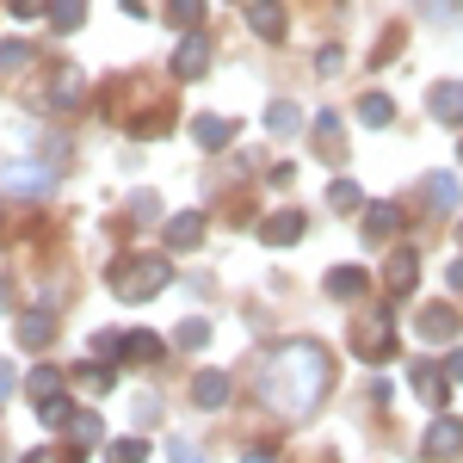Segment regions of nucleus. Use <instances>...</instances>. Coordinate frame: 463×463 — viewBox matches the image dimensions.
<instances>
[{
  "label": "nucleus",
  "mask_w": 463,
  "mask_h": 463,
  "mask_svg": "<svg viewBox=\"0 0 463 463\" xmlns=\"http://www.w3.org/2000/svg\"><path fill=\"white\" fill-rule=\"evenodd\" d=\"M106 285L118 303H148V297H161V290L174 285V266L161 253H124V260L106 266Z\"/></svg>",
  "instance_id": "f03ea898"
},
{
  "label": "nucleus",
  "mask_w": 463,
  "mask_h": 463,
  "mask_svg": "<svg viewBox=\"0 0 463 463\" xmlns=\"http://www.w3.org/2000/svg\"><path fill=\"white\" fill-rule=\"evenodd\" d=\"M37 6H43V0H13V13H19V19H32Z\"/></svg>",
  "instance_id": "79ce46f5"
},
{
  "label": "nucleus",
  "mask_w": 463,
  "mask_h": 463,
  "mask_svg": "<svg viewBox=\"0 0 463 463\" xmlns=\"http://www.w3.org/2000/svg\"><path fill=\"white\" fill-rule=\"evenodd\" d=\"M74 377H80L87 390H111V383H118V371H111V358H93V364H80Z\"/></svg>",
  "instance_id": "bb28decb"
},
{
  "label": "nucleus",
  "mask_w": 463,
  "mask_h": 463,
  "mask_svg": "<svg viewBox=\"0 0 463 463\" xmlns=\"http://www.w3.org/2000/svg\"><path fill=\"white\" fill-rule=\"evenodd\" d=\"M130 211H137V216H161V198H155V192H137Z\"/></svg>",
  "instance_id": "e433bc0d"
},
{
  "label": "nucleus",
  "mask_w": 463,
  "mask_h": 463,
  "mask_svg": "<svg viewBox=\"0 0 463 463\" xmlns=\"http://www.w3.org/2000/svg\"><path fill=\"white\" fill-rule=\"evenodd\" d=\"M316 148L327 155V161H340V118H334V111L316 118Z\"/></svg>",
  "instance_id": "b1692460"
},
{
  "label": "nucleus",
  "mask_w": 463,
  "mask_h": 463,
  "mask_svg": "<svg viewBox=\"0 0 463 463\" xmlns=\"http://www.w3.org/2000/svg\"><path fill=\"white\" fill-rule=\"evenodd\" d=\"M327 395V353L316 340H285L260 371V402L285 420H309Z\"/></svg>",
  "instance_id": "f257e3e1"
},
{
  "label": "nucleus",
  "mask_w": 463,
  "mask_h": 463,
  "mask_svg": "<svg viewBox=\"0 0 463 463\" xmlns=\"http://www.w3.org/2000/svg\"><path fill=\"white\" fill-rule=\"evenodd\" d=\"M358 118H364L371 130H383V124H395V99L390 93H364V99H358Z\"/></svg>",
  "instance_id": "aec40b11"
},
{
  "label": "nucleus",
  "mask_w": 463,
  "mask_h": 463,
  "mask_svg": "<svg viewBox=\"0 0 463 463\" xmlns=\"http://www.w3.org/2000/svg\"><path fill=\"white\" fill-rule=\"evenodd\" d=\"M161 353H167V346H161L155 334H143V327L124 334V358H130V364H161Z\"/></svg>",
  "instance_id": "6ab92c4d"
},
{
  "label": "nucleus",
  "mask_w": 463,
  "mask_h": 463,
  "mask_svg": "<svg viewBox=\"0 0 463 463\" xmlns=\"http://www.w3.org/2000/svg\"><path fill=\"white\" fill-rule=\"evenodd\" d=\"M458 309H451V303H427V309H420V316H414V334H420V340H427V346H451V340H458Z\"/></svg>",
  "instance_id": "39448f33"
},
{
  "label": "nucleus",
  "mask_w": 463,
  "mask_h": 463,
  "mask_svg": "<svg viewBox=\"0 0 463 463\" xmlns=\"http://www.w3.org/2000/svg\"><path fill=\"white\" fill-rule=\"evenodd\" d=\"M353 353L364 358V364H383V358L395 353V327H390V309H371V316L353 327Z\"/></svg>",
  "instance_id": "7ed1b4c3"
},
{
  "label": "nucleus",
  "mask_w": 463,
  "mask_h": 463,
  "mask_svg": "<svg viewBox=\"0 0 463 463\" xmlns=\"http://www.w3.org/2000/svg\"><path fill=\"white\" fill-rule=\"evenodd\" d=\"M25 390H32V402H43V395H56V390H62V371H56V364H37Z\"/></svg>",
  "instance_id": "cd10ccee"
},
{
  "label": "nucleus",
  "mask_w": 463,
  "mask_h": 463,
  "mask_svg": "<svg viewBox=\"0 0 463 463\" xmlns=\"http://www.w3.org/2000/svg\"><path fill=\"white\" fill-rule=\"evenodd\" d=\"M427 106H432V118H439V124H463V80H439Z\"/></svg>",
  "instance_id": "4468645a"
},
{
  "label": "nucleus",
  "mask_w": 463,
  "mask_h": 463,
  "mask_svg": "<svg viewBox=\"0 0 463 463\" xmlns=\"http://www.w3.org/2000/svg\"><path fill=\"white\" fill-rule=\"evenodd\" d=\"M427 204H432V211H451V204H458V179H451V174H432L427 179Z\"/></svg>",
  "instance_id": "a878e982"
},
{
  "label": "nucleus",
  "mask_w": 463,
  "mask_h": 463,
  "mask_svg": "<svg viewBox=\"0 0 463 463\" xmlns=\"http://www.w3.org/2000/svg\"><path fill=\"white\" fill-rule=\"evenodd\" d=\"M37 420H43V427H69V420H74V402L62 390L43 395V402H37Z\"/></svg>",
  "instance_id": "4be33fe9"
},
{
  "label": "nucleus",
  "mask_w": 463,
  "mask_h": 463,
  "mask_svg": "<svg viewBox=\"0 0 463 463\" xmlns=\"http://www.w3.org/2000/svg\"><path fill=\"white\" fill-rule=\"evenodd\" d=\"M383 285H390L395 297H408V290L420 285V253H414V248H395L390 266H383Z\"/></svg>",
  "instance_id": "6e6552de"
},
{
  "label": "nucleus",
  "mask_w": 463,
  "mask_h": 463,
  "mask_svg": "<svg viewBox=\"0 0 463 463\" xmlns=\"http://www.w3.org/2000/svg\"><path fill=\"white\" fill-rule=\"evenodd\" d=\"M93 358H124V334L111 327V334H93Z\"/></svg>",
  "instance_id": "f704fd0d"
},
{
  "label": "nucleus",
  "mask_w": 463,
  "mask_h": 463,
  "mask_svg": "<svg viewBox=\"0 0 463 463\" xmlns=\"http://www.w3.org/2000/svg\"><path fill=\"white\" fill-rule=\"evenodd\" d=\"M248 32H260L266 43H279V37H285V6H279V0H248Z\"/></svg>",
  "instance_id": "1a4fd4ad"
},
{
  "label": "nucleus",
  "mask_w": 463,
  "mask_h": 463,
  "mask_svg": "<svg viewBox=\"0 0 463 463\" xmlns=\"http://www.w3.org/2000/svg\"><path fill=\"white\" fill-rule=\"evenodd\" d=\"M395 222H402V204L383 198V204H364V241H390Z\"/></svg>",
  "instance_id": "9b49d317"
},
{
  "label": "nucleus",
  "mask_w": 463,
  "mask_h": 463,
  "mask_svg": "<svg viewBox=\"0 0 463 463\" xmlns=\"http://www.w3.org/2000/svg\"><path fill=\"white\" fill-rule=\"evenodd\" d=\"M19 390V371H13V364H6V358H0V402H6V395Z\"/></svg>",
  "instance_id": "4c0bfd02"
},
{
  "label": "nucleus",
  "mask_w": 463,
  "mask_h": 463,
  "mask_svg": "<svg viewBox=\"0 0 463 463\" xmlns=\"http://www.w3.org/2000/svg\"><path fill=\"white\" fill-rule=\"evenodd\" d=\"M111 463H148V445L143 439H118L111 445Z\"/></svg>",
  "instance_id": "473e14b6"
},
{
  "label": "nucleus",
  "mask_w": 463,
  "mask_h": 463,
  "mask_svg": "<svg viewBox=\"0 0 463 463\" xmlns=\"http://www.w3.org/2000/svg\"><path fill=\"white\" fill-rule=\"evenodd\" d=\"M327 204H334V211H353V204H364V198H358L353 179H334V185H327Z\"/></svg>",
  "instance_id": "7c9ffc66"
},
{
  "label": "nucleus",
  "mask_w": 463,
  "mask_h": 463,
  "mask_svg": "<svg viewBox=\"0 0 463 463\" xmlns=\"http://www.w3.org/2000/svg\"><path fill=\"white\" fill-rule=\"evenodd\" d=\"M408 377H414V395H420L427 408L445 402V383H451V377H445V364H427V358H420V364H408Z\"/></svg>",
  "instance_id": "9d476101"
},
{
  "label": "nucleus",
  "mask_w": 463,
  "mask_h": 463,
  "mask_svg": "<svg viewBox=\"0 0 463 463\" xmlns=\"http://www.w3.org/2000/svg\"><path fill=\"white\" fill-rule=\"evenodd\" d=\"M174 340L185 346V353H198V346L211 340V321H198V316H192V321H179V334H174Z\"/></svg>",
  "instance_id": "c756f323"
},
{
  "label": "nucleus",
  "mask_w": 463,
  "mask_h": 463,
  "mask_svg": "<svg viewBox=\"0 0 463 463\" xmlns=\"http://www.w3.org/2000/svg\"><path fill=\"white\" fill-rule=\"evenodd\" d=\"M266 130H272V137H303V111L290 106V99H272V106H266Z\"/></svg>",
  "instance_id": "a211bd4d"
},
{
  "label": "nucleus",
  "mask_w": 463,
  "mask_h": 463,
  "mask_svg": "<svg viewBox=\"0 0 463 463\" xmlns=\"http://www.w3.org/2000/svg\"><path fill=\"white\" fill-rule=\"evenodd\" d=\"M198 241H204V216L198 211L167 216V248H198Z\"/></svg>",
  "instance_id": "dca6fc26"
},
{
  "label": "nucleus",
  "mask_w": 463,
  "mask_h": 463,
  "mask_svg": "<svg viewBox=\"0 0 463 463\" xmlns=\"http://www.w3.org/2000/svg\"><path fill=\"white\" fill-rule=\"evenodd\" d=\"M167 458H174V463H204V458H198V445H192V439H174V445H167Z\"/></svg>",
  "instance_id": "c9c22d12"
},
{
  "label": "nucleus",
  "mask_w": 463,
  "mask_h": 463,
  "mask_svg": "<svg viewBox=\"0 0 463 463\" xmlns=\"http://www.w3.org/2000/svg\"><path fill=\"white\" fill-rule=\"evenodd\" d=\"M204 69H211V43H204V32H185V43L174 50V74L179 80H204Z\"/></svg>",
  "instance_id": "423d86ee"
},
{
  "label": "nucleus",
  "mask_w": 463,
  "mask_h": 463,
  "mask_svg": "<svg viewBox=\"0 0 463 463\" xmlns=\"http://www.w3.org/2000/svg\"><path fill=\"white\" fill-rule=\"evenodd\" d=\"M50 185H56V174H50V167H6V192L37 198V192H50Z\"/></svg>",
  "instance_id": "f3484780"
},
{
  "label": "nucleus",
  "mask_w": 463,
  "mask_h": 463,
  "mask_svg": "<svg viewBox=\"0 0 463 463\" xmlns=\"http://www.w3.org/2000/svg\"><path fill=\"white\" fill-rule=\"evenodd\" d=\"M327 297H340V303H346V297H364V272H358V266H334V272H327Z\"/></svg>",
  "instance_id": "412c9836"
},
{
  "label": "nucleus",
  "mask_w": 463,
  "mask_h": 463,
  "mask_svg": "<svg viewBox=\"0 0 463 463\" xmlns=\"http://www.w3.org/2000/svg\"><path fill=\"white\" fill-rule=\"evenodd\" d=\"M445 377H451V383H463V353H445Z\"/></svg>",
  "instance_id": "58836bf2"
},
{
  "label": "nucleus",
  "mask_w": 463,
  "mask_h": 463,
  "mask_svg": "<svg viewBox=\"0 0 463 463\" xmlns=\"http://www.w3.org/2000/svg\"><path fill=\"white\" fill-rule=\"evenodd\" d=\"M241 463H279V458H272L266 445H248V451H241Z\"/></svg>",
  "instance_id": "a19ab883"
},
{
  "label": "nucleus",
  "mask_w": 463,
  "mask_h": 463,
  "mask_svg": "<svg viewBox=\"0 0 463 463\" xmlns=\"http://www.w3.org/2000/svg\"><path fill=\"white\" fill-rule=\"evenodd\" d=\"M420 458H427V463H458L463 458V420H458V414H439V420L427 427Z\"/></svg>",
  "instance_id": "20e7f679"
},
{
  "label": "nucleus",
  "mask_w": 463,
  "mask_h": 463,
  "mask_svg": "<svg viewBox=\"0 0 463 463\" xmlns=\"http://www.w3.org/2000/svg\"><path fill=\"white\" fill-rule=\"evenodd\" d=\"M69 432H74V445H93V439H99V414H74Z\"/></svg>",
  "instance_id": "72a5a7b5"
},
{
  "label": "nucleus",
  "mask_w": 463,
  "mask_h": 463,
  "mask_svg": "<svg viewBox=\"0 0 463 463\" xmlns=\"http://www.w3.org/2000/svg\"><path fill=\"white\" fill-rule=\"evenodd\" d=\"M19 463H50V458H43V451H32V458H19Z\"/></svg>",
  "instance_id": "c03bdc74"
},
{
  "label": "nucleus",
  "mask_w": 463,
  "mask_h": 463,
  "mask_svg": "<svg viewBox=\"0 0 463 463\" xmlns=\"http://www.w3.org/2000/svg\"><path fill=\"white\" fill-rule=\"evenodd\" d=\"M25 62H32V43L6 37V43H0V69H25Z\"/></svg>",
  "instance_id": "2f4dec72"
},
{
  "label": "nucleus",
  "mask_w": 463,
  "mask_h": 463,
  "mask_svg": "<svg viewBox=\"0 0 463 463\" xmlns=\"http://www.w3.org/2000/svg\"><path fill=\"white\" fill-rule=\"evenodd\" d=\"M50 340H56V321H50V309H25V316H19V346L43 353Z\"/></svg>",
  "instance_id": "f8f14e48"
},
{
  "label": "nucleus",
  "mask_w": 463,
  "mask_h": 463,
  "mask_svg": "<svg viewBox=\"0 0 463 463\" xmlns=\"http://www.w3.org/2000/svg\"><path fill=\"white\" fill-rule=\"evenodd\" d=\"M303 229H309L303 211H279V216L260 222V241H266V248H290V241H303Z\"/></svg>",
  "instance_id": "0eeeda50"
},
{
  "label": "nucleus",
  "mask_w": 463,
  "mask_h": 463,
  "mask_svg": "<svg viewBox=\"0 0 463 463\" xmlns=\"http://www.w3.org/2000/svg\"><path fill=\"white\" fill-rule=\"evenodd\" d=\"M229 390H235L229 371H198V377H192V402H198V408H222Z\"/></svg>",
  "instance_id": "ddd939ff"
},
{
  "label": "nucleus",
  "mask_w": 463,
  "mask_h": 463,
  "mask_svg": "<svg viewBox=\"0 0 463 463\" xmlns=\"http://www.w3.org/2000/svg\"><path fill=\"white\" fill-rule=\"evenodd\" d=\"M445 285H451V290L463 297V260H451V266H445Z\"/></svg>",
  "instance_id": "ea45409f"
},
{
  "label": "nucleus",
  "mask_w": 463,
  "mask_h": 463,
  "mask_svg": "<svg viewBox=\"0 0 463 463\" xmlns=\"http://www.w3.org/2000/svg\"><path fill=\"white\" fill-rule=\"evenodd\" d=\"M6 309H13V285L0 279V316H6Z\"/></svg>",
  "instance_id": "37998d69"
},
{
  "label": "nucleus",
  "mask_w": 463,
  "mask_h": 463,
  "mask_svg": "<svg viewBox=\"0 0 463 463\" xmlns=\"http://www.w3.org/2000/svg\"><path fill=\"white\" fill-rule=\"evenodd\" d=\"M192 137H198V148H229V143H235V124H229V118H211V111H198V118H192Z\"/></svg>",
  "instance_id": "2eb2a0df"
},
{
  "label": "nucleus",
  "mask_w": 463,
  "mask_h": 463,
  "mask_svg": "<svg viewBox=\"0 0 463 463\" xmlns=\"http://www.w3.org/2000/svg\"><path fill=\"white\" fill-rule=\"evenodd\" d=\"M167 19H174L179 32H198L204 25V0H167Z\"/></svg>",
  "instance_id": "393cba45"
},
{
  "label": "nucleus",
  "mask_w": 463,
  "mask_h": 463,
  "mask_svg": "<svg viewBox=\"0 0 463 463\" xmlns=\"http://www.w3.org/2000/svg\"><path fill=\"white\" fill-rule=\"evenodd\" d=\"M80 19H87V0H50V25L56 32H80Z\"/></svg>",
  "instance_id": "5701e85b"
},
{
  "label": "nucleus",
  "mask_w": 463,
  "mask_h": 463,
  "mask_svg": "<svg viewBox=\"0 0 463 463\" xmlns=\"http://www.w3.org/2000/svg\"><path fill=\"white\" fill-rule=\"evenodd\" d=\"M50 99H56L62 111H69V106H80V99H87V87H80V74H56V93H50Z\"/></svg>",
  "instance_id": "c85d7f7f"
}]
</instances>
